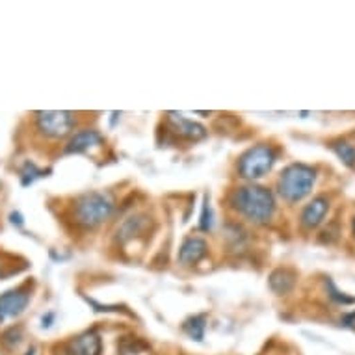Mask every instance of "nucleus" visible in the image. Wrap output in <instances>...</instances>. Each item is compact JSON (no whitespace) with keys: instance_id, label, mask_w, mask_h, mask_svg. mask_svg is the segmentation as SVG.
<instances>
[{"instance_id":"1","label":"nucleus","mask_w":355,"mask_h":355,"mask_svg":"<svg viewBox=\"0 0 355 355\" xmlns=\"http://www.w3.org/2000/svg\"><path fill=\"white\" fill-rule=\"evenodd\" d=\"M233 207L253 223H268L275 212V199L268 188L250 184L233 193Z\"/></svg>"},{"instance_id":"2","label":"nucleus","mask_w":355,"mask_h":355,"mask_svg":"<svg viewBox=\"0 0 355 355\" xmlns=\"http://www.w3.org/2000/svg\"><path fill=\"white\" fill-rule=\"evenodd\" d=\"M315 169L309 168L305 164H292L281 173L277 188H279L283 199H286L288 203H296L311 193V190L315 187Z\"/></svg>"},{"instance_id":"3","label":"nucleus","mask_w":355,"mask_h":355,"mask_svg":"<svg viewBox=\"0 0 355 355\" xmlns=\"http://www.w3.org/2000/svg\"><path fill=\"white\" fill-rule=\"evenodd\" d=\"M114 212V201L110 196L92 192L82 196L75 205V221L82 227L94 229L106 221Z\"/></svg>"},{"instance_id":"4","label":"nucleus","mask_w":355,"mask_h":355,"mask_svg":"<svg viewBox=\"0 0 355 355\" xmlns=\"http://www.w3.org/2000/svg\"><path fill=\"white\" fill-rule=\"evenodd\" d=\"M275 164V153L272 147L264 146H255L251 147L250 151L242 155L239 162V171L244 179H250V181H255V179H261L264 175L268 173L270 169L274 168Z\"/></svg>"},{"instance_id":"5","label":"nucleus","mask_w":355,"mask_h":355,"mask_svg":"<svg viewBox=\"0 0 355 355\" xmlns=\"http://www.w3.org/2000/svg\"><path fill=\"white\" fill-rule=\"evenodd\" d=\"M35 125L47 138H64L75 127V116L65 110H45L35 114Z\"/></svg>"},{"instance_id":"6","label":"nucleus","mask_w":355,"mask_h":355,"mask_svg":"<svg viewBox=\"0 0 355 355\" xmlns=\"http://www.w3.org/2000/svg\"><path fill=\"white\" fill-rule=\"evenodd\" d=\"M30 302V292L24 288L10 291L0 296V324L8 318L19 316Z\"/></svg>"},{"instance_id":"7","label":"nucleus","mask_w":355,"mask_h":355,"mask_svg":"<svg viewBox=\"0 0 355 355\" xmlns=\"http://www.w3.org/2000/svg\"><path fill=\"white\" fill-rule=\"evenodd\" d=\"M103 343L97 331H84L67 344L65 354L67 355H101Z\"/></svg>"},{"instance_id":"8","label":"nucleus","mask_w":355,"mask_h":355,"mask_svg":"<svg viewBox=\"0 0 355 355\" xmlns=\"http://www.w3.org/2000/svg\"><path fill=\"white\" fill-rule=\"evenodd\" d=\"M169 123L173 125L175 132L181 135L182 138H188V140H201L207 136V128L199 123L192 121V119H187L182 117L181 114H175V112H169L168 114Z\"/></svg>"},{"instance_id":"9","label":"nucleus","mask_w":355,"mask_h":355,"mask_svg":"<svg viewBox=\"0 0 355 355\" xmlns=\"http://www.w3.org/2000/svg\"><path fill=\"white\" fill-rule=\"evenodd\" d=\"M103 144V136L97 130H80L76 135L71 136V140L65 146V153L73 155V153H86L94 147H99Z\"/></svg>"},{"instance_id":"10","label":"nucleus","mask_w":355,"mask_h":355,"mask_svg":"<svg viewBox=\"0 0 355 355\" xmlns=\"http://www.w3.org/2000/svg\"><path fill=\"white\" fill-rule=\"evenodd\" d=\"M327 209H329V201L326 198H316L303 209L302 212V225L305 229H315L322 223L326 218Z\"/></svg>"},{"instance_id":"11","label":"nucleus","mask_w":355,"mask_h":355,"mask_svg":"<svg viewBox=\"0 0 355 355\" xmlns=\"http://www.w3.org/2000/svg\"><path fill=\"white\" fill-rule=\"evenodd\" d=\"M207 250H209V245H207V242H205L203 239H198V236L188 239L187 242L181 245L179 261H181V264H184V266L198 264V262L207 255Z\"/></svg>"},{"instance_id":"12","label":"nucleus","mask_w":355,"mask_h":355,"mask_svg":"<svg viewBox=\"0 0 355 355\" xmlns=\"http://www.w3.org/2000/svg\"><path fill=\"white\" fill-rule=\"evenodd\" d=\"M294 281H296V275L292 274L291 270L279 268L270 275V288H272L275 294L283 296L286 292H291V288L294 286Z\"/></svg>"},{"instance_id":"13","label":"nucleus","mask_w":355,"mask_h":355,"mask_svg":"<svg viewBox=\"0 0 355 355\" xmlns=\"http://www.w3.org/2000/svg\"><path fill=\"white\" fill-rule=\"evenodd\" d=\"M205 315H198V316H192V318H188L187 322H184V326H182V329H184V333H187L188 337L192 338V340H198V343H201L205 338V329H207V324H205Z\"/></svg>"},{"instance_id":"14","label":"nucleus","mask_w":355,"mask_h":355,"mask_svg":"<svg viewBox=\"0 0 355 355\" xmlns=\"http://www.w3.org/2000/svg\"><path fill=\"white\" fill-rule=\"evenodd\" d=\"M146 218L144 216H132V218H128L125 223H123L117 234H119V239L121 240H128V239H135L138 234L144 231V223H146Z\"/></svg>"},{"instance_id":"15","label":"nucleus","mask_w":355,"mask_h":355,"mask_svg":"<svg viewBox=\"0 0 355 355\" xmlns=\"http://www.w3.org/2000/svg\"><path fill=\"white\" fill-rule=\"evenodd\" d=\"M333 151L337 153V157L343 160L348 168L355 166V146L348 144V141H337L333 144Z\"/></svg>"},{"instance_id":"16","label":"nucleus","mask_w":355,"mask_h":355,"mask_svg":"<svg viewBox=\"0 0 355 355\" xmlns=\"http://www.w3.org/2000/svg\"><path fill=\"white\" fill-rule=\"evenodd\" d=\"M41 177H45V171H43V169L37 168L34 162L24 164L23 171H21V179H23L24 187H28V184H32V182L41 179Z\"/></svg>"},{"instance_id":"17","label":"nucleus","mask_w":355,"mask_h":355,"mask_svg":"<svg viewBox=\"0 0 355 355\" xmlns=\"http://www.w3.org/2000/svg\"><path fill=\"white\" fill-rule=\"evenodd\" d=\"M326 285H327V291H329V296H331V300H335L337 303H343V305H349V303H355V297L346 296L344 292H338L337 286H335V283H333L331 279H327Z\"/></svg>"},{"instance_id":"18","label":"nucleus","mask_w":355,"mask_h":355,"mask_svg":"<svg viewBox=\"0 0 355 355\" xmlns=\"http://www.w3.org/2000/svg\"><path fill=\"white\" fill-rule=\"evenodd\" d=\"M199 227H201V231H210V227H212V212H210L209 198H205L203 212H201V220H199Z\"/></svg>"},{"instance_id":"19","label":"nucleus","mask_w":355,"mask_h":355,"mask_svg":"<svg viewBox=\"0 0 355 355\" xmlns=\"http://www.w3.org/2000/svg\"><path fill=\"white\" fill-rule=\"evenodd\" d=\"M53 320H54V315H53V313H49L47 316H43V318H41V322H43L41 326H43V327H51V326H53V324H51V322H53Z\"/></svg>"},{"instance_id":"20","label":"nucleus","mask_w":355,"mask_h":355,"mask_svg":"<svg viewBox=\"0 0 355 355\" xmlns=\"http://www.w3.org/2000/svg\"><path fill=\"white\" fill-rule=\"evenodd\" d=\"M35 354V348H32L30 352H26V355H34Z\"/></svg>"},{"instance_id":"21","label":"nucleus","mask_w":355,"mask_h":355,"mask_svg":"<svg viewBox=\"0 0 355 355\" xmlns=\"http://www.w3.org/2000/svg\"><path fill=\"white\" fill-rule=\"evenodd\" d=\"M62 355H67V354H65V352H64V354H62Z\"/></svg>"},{"instance_id":"22","label":"nucleus","mask_w":355,"mask_h":355,"mask_svg":"<svg viewBox=\"0 0 355 355\" xmlns=\"http://www.w3.org/2000/svg\"><path fill=\"white\" fill-rule=\"evenodd\" d=\"M354 231H355V223H354Z\"/></svg>"}]
</instances>
